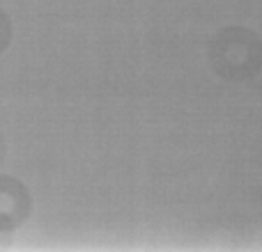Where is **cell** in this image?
<instances>
[{"instance_id": "1", "label": "cell", "mask_w": 262, "mask_h": 252, "mask_svg": "<svg viewBox=\"0 0 262 252\" xmlns=\"http://www.w3.org/2000/svg\"><path fill=\"white\" fill-rule=\"evenodd\" d=\"M30 209V197L16 179L0 177V232L16 227Z\"/></svg>"}, {"instance_id": "2", "label": "cell", "mask_w": 262, "mask_h": 252, "mask_svg": "<svg viewBox=\"0 0 262 252\" xmlns=\"http://www.w3.org/2000/svg\"><path fill=\"white\" fill-rule=\"evenodd\" d=\"M7 41H9V18L0 12V53L5 51Z\"/></svg>"}, {"instance_id": "3", "label": "cell", "mask_w": 262, "mask_h": 252, "mask_svg": "<svg viewBox=\"0 0 262 252\" xmlns=\"http://www.w3.org/2000/svg\"><path fill=\"white\" fill-rule=\"evenodd\" d=\"M0 161H3V138H0Z\"/></svg>"}]
</instances>
